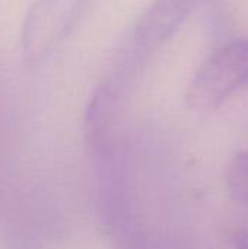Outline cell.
I'll return each instance as SVG.
<instances>
[{
    "instance_id": "cell-3",
    "label": "cell",
    "mask_w": 248,
    "mask_h": 249,
    "mask_svg": "<svg viewBox=\"0 0 248 249\" xmlns=\"http://www.w3.org/2000/svg\"><path fill=\"white\" fill-rule=\"evenodd\" d=\"M196 1L197 0H156L139 23L136 36L140 42L149 45L164 41L178 28Z\"/></svg>"
},
{
    "instance_id": "cell-2",
    "label": "cell",
    "mask_w": 248,
    "mask_h": 249,
    "mask_svg": "<svg viewBox=\"0 0 248 249\" xmlns=\"http://www.w3.org/2000/svg\"><path fill=\"white\" fill-rule=\"evenodd\" d=\"M94 0H35L22 25V48L31 63L47 58L75 29Z\"/></svg>"
},
{
    "instance_id": "cell-1",
    "label": "cell",
    "mask_w": 248,
    "mask_h": 249,
    "mask_svg": "<svg viewBox=\"0 0 248 249\" xmlns=\"http://www.w3.org/2000/svg\"><path fill=\"white\" fill-rule=\"evenodd\" d=\"M244 86H248V41H240L219 48L199 67L187 89V104L197 111L216 109Z\"/></svg>"
},
{
    "instance_id": "cell-5",
    "label": "cell",
    "mask_w": 248,
    "mask_h": 249,
    "mask_svg": "<svg viewBox=\"0 0 248 249\" xmlns=\"http://www.w3.org/2000/svg\"><path fill=\"white\" fill-rule=\"evenodd\" d=\"M235 249H248V232H241L234 236Z\"/></svg>"
},
{
    "instance_id": "cell-4",
    "label": "cell",
    "mask_w": 248,
    "mask_h": 249,
    "mask_svg": "<svg viewBox=\"0 0 248 249\" xmlns=\"http://www.w3.org/2000/svg\"><path fill=\"white\" fill-rule=\"evenodd\" d=\"M227 188L234 200L248 204V150L237 153L227 169Z\"/></svg>"
}]
</instances>
